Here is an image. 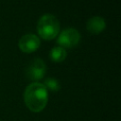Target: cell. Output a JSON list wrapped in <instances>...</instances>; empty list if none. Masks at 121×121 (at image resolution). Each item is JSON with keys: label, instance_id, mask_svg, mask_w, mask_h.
Segmentation results:
<instances>
[{"label": "cell", "instance_id": "3", "mask_svg": "<svg viewBox=\"0 0 121 121\" xmlns=\"http://www.w3.org/2000/svg\"><path fill=\"white\" fill-rule=\"evenodd\" d=\"M80 34L76 28H66L59 34L57 43L63 48H71L79 43Z\"/></svg>", "mask_w": 121, "mask_h": 121}, {"label": "cell", "instance_id": "5", "mask_svg": "<svg viewBox=\"0 0 121 121\" xmlns=\"http://www.w3.org/2000/svg\"><path fill=\"white\" fill-rule=\"evenodd\" d=\"M41 44L39 37L35 34H26L19 40V48L24 53H33L35 52Z\"/></svg>", "mask_w": 121, "mask_h": 121}, {"label": "cell", "instance_id": "2", "mask_svg": "<svg viewBox=\"0 0 121 121\" xmlns=\"http://www.w3.org/2000/svg\"><path fill=\"white\" fill-rule=\"evenodd\" d=\"M37 31L43 40L50 41L56 38L60 33V22L52 14L43 15L37 24Z\"/></svg>", "mask_w": 121, "mask_h": 121}, {"label": "cell", "instance_id": "7", "mask_svg": "<svg viewBox=\"0 0 121 121\" xmlns=\"http://www.w3.org/2000/svg\"><path fill=\"white\" fill-rule=\"evenodd\" d=\"M66 55H67V52H66L65 48L60 47V46H56V47L52 48L49 53L50 60L54 62L63 61L66 59Z\"/></svg>", "mask_w": 121, "mask_h": 121}, {"label": "cell", "instance_id": "1", "mask_svg": "<svg viewBox=\"0 0 121 121\" xmlns=\"http://www.w3.org/2000/svg\"><path fill=\"white\" fill-rule=\"evenodd\" d=\"M24 100L26 106L31 112H40L45 108L47 104V89L43 86V83L32 82L25 90Z\"/></svg>", "mask_w": 121, "mask_h": 121}, {"label": "cell", "instance_id": "6", "mask_svg": "<svg viewBox=\"0 0 121 121\" xmlns=\"http://www.w3.org/2000/svg\"><path fill=\"white\" fill-rule=\"evenodd\" d=\"M87 30L94 35L101 33L106 28V23L105 20L100 16H94L90 18L86 25Z\"/></svg>", "mask_w": 121, "mask_h": 121}, {"label": "cell", "instance_id": "8", "mask_svg": "<svg viewBox=\"0 0 121 121\" xmlns=\"http://www.w3.org/2000/svg\"><path fill=\"white\" fill-rule=\"evenodd\" d=\"M43 84V86L46 89H48V90H50L52 92H57L60 88L59 81L56 78H45Z\"/></svg>", "mask_w": 121, "mask_h": 121}, {"label": "cell", "instance_id": "4", "mask_svg": "<svg viewBox=\"0 0 121 121\" xmlns=\"http://www.w3.org/2000/svg\"><path fill=\"white\" fill-rule=\"evenodd\" d=\"M46 72V66L43 60L34 59L26 70V78L33 80L34 82H38V80L43 78Z\"/></svg>", "mask_w": 121, "mask_h": 121}]
</instances>
